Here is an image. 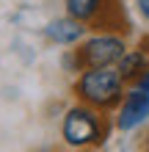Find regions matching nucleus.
<instances>
[{
    "label": "nucleus",
    "mask_w": 149,
    "mask_h": 152,
    "mask_svg": "<svg viewBox=\"0 0 149 152\" xmlns=\"http://www.w3.org/2000/svg\"><path fill=\"white\" fill-rule=\"evenodd\" d=\"M133 8H135V14L149 25V0H133Z\"/></svg>",
    "instance_id": "1a4fd4ad"
},
{
    "label": "nucleus",
    "mask_w": 149,
    "mask_h": 152,
    "mask_svg": "<svg viewBox=\"0 0 149 152\" xmlns=\"http://www.w3.org/2000/svg\"><path fill=\"white\" fill-rule=\"evenodd\" d=\"M124 91H127V83L116 66H91V69H83L80 75H75L72 80L75 100L91 105L102 113L116 111Z\"/></svg>",
    "instance_id": "f03ea898"
},
{
    "label": "nucleus",
    "mask_w": 149,
    "mask_h": 152,
    "mask_svg": "<svg viewBox=\"0 0 149 152\" xmlns=\"http://www.w3.org/2000/svg\"><path fill=\"white\" fill-rule=\"evenodd\" d=\"M89 25L75 20V17H69L66 11L61 17H52V20L41 28V33H44V39L50 44H55V47H75V44H80L86 36H89Z\"/></svg>",
    "instance_id": "423d86ee"
},
{
    "label": "nucleus",
    "mask_w": 149,
    "mask_h": 152,
    "mask_svg": "<svg viewBox=\"0 0 149 152\" xmlns=\"http://www.w3.org/2000/svg\"><path fill=\"white\" fill-rule=\"evenodd\" d=\"M133 86H138V88H141V91H146V94H149V69H146V72H144L141 77H138V80H135Z\"/></svg>",
    "instance_id": "9d476101"
},
{
    "label": "nucleus",
    "mask_w": 149,
    "mask_h": 152,
    "mask_svg": "<svg viewBox=\"0 0 149 152\" xmlns=\"http://www.w3.org/2000/svg\"><path fill=\"white\" fill-rule=\"evenodd\" d=\"M61 69L69 72V75H80L83 72V64H80V58H77L75 47H64L61 50Z\"/></svg>",
    "instance_id": "6e6552de"
},
{
    "label": "nucleus",
    "mask_w": 149,
    "mask_h": 152,
    "mask_svg": "<svg viewBox=\"0 0 149 152\" xmlns=\"http://www.w3.org/2000/svg\"><path fill=\"white\" fill-rule=\"evenodd\" d=\"M149 122V94L138 86H127L119 108L113 111V127L119 133H133Z\"/></svg>",
    "instance_id": "39448f33"
},
{
    "label": "nucleus",
    "mask_w": 149,
    "mask_h": 152,
    "mask_svg": "<svg viewBox=\"0 0 149 152\" xmlns=\"http://www.w3.org/2000/svg\"><path fill=\"white\" fill-rule=\"evenodd\" d=\"M130 42H127V33H119V31H89L80 44H75V53L80 58L83 69H91V66H116L119 58L127 53Z\"/></svg>",
    "instance_id": "20e7f679"
},
{
    "label": "nucleus",
    "mask_w": 149,
    "mask_h": 152,
    "mask_svg": "<svg viewBox=\"0 0 149 152\" xmlns=\"http://www.w3.org/2000/svg\"><path fill=\"white\" fill-rule=\"evenodd\" d=\"M64 11L86 22L91 31H119L130 33L121 0H64Z\"/></svg>",
    "instance_id": "7ed1b4c3"
},
{
    "label": "nucleus",
    "mask_w": 149,
    "mask_h": 152,
    "mask_svg": "<svg viewBox=\"0 0 149 152\" xmlns=\"http://www.w3.org/2000/svg\"><path fill=\"white\" fill-rule=\"evenodd\" d=\"M116 69H119V75L124 77V83H127V86H133L135 80L149 69V53H146L144 47H133V44H130L127 53L119 58Z\"/></svg>",
    "instance_id": "0eeeda50"
},
{
    "label": "nucleus",
    "mask_w": 149,
    "mask_h": 152,
    "mask_svg": "<svg viewBox=\"0 0 149 152\" xmlns=\"http://www.w3.org/2000/svg\"><path fill=\"white\" fill-rule=\"evenodd\" d=\"M110 130H116L113 127V113H102L86 102L69 105L61 116V141L75 152L105 147Z\"/></svg>",
    "instance_id": "f257e3e1"
}]
</instances>
